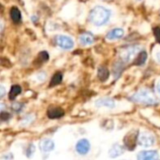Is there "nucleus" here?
<instances>
[{"instance_id": "nucleus-1", "label": "nucleus", "mask_w": 160, "mask_h": 160, "mask_svg": "<svg viewBox=\"0 0 160 160\" xmlns=\"http://www.w3.org/2000/svg\"><path fill=\"white\" fill-rule=\"evenodd\" d=\"M112 11L102 6L95 7L89 14V21L96 26H101L105 24L111 18Z\"/></svg>"}, {"instance_id": "nucleus-2", "label": "nucleus", "mask_w": 160, "mask_h": 160, "mask_svg": "<svg viewBox=\"0 0 160 160\" xmlns=\"http://www.w3.org/2000/svg\"><path fill=\"white\" fill-rule=\"evenodd\" d=\"M130 99L134 102L145 104V105H157L158 104V98L149 90L141 89L133 96L130 97Z\"/></svg>"}, {"instance_id": "nucleus-3", "label": "nucleus", "mask_w": 160, "mask_h": 160, "mask_svg": "<svg viewBox=\"0 0 160 160\" xmlns=\"http://www.w3.org/2000/svg\"><path fill=\"white\" fill-rule=\"evenodd\" d=\"M140 49H141L140 46H135V45L128 46V47H125V48L121 49V51L119 52L121 61L122 62H125V63L129 62L131 59L134 58V56L136 54L139 53Z\"/></svg>"}, {"instance_id": "nucleus-4", "label": "nucleus", "mask_w": 160, "mask_h": 160, "mask_svg": "<svg viewBox=\"0 0 160 160\" xmlns=\"http://www.w3.org/2000/svg\"><path fill=\"white\" fill-rule=\"evenodd\" d=\"M139 130H130L128 133L126 134L124 138V144L126 148L129 151H133L136 148V144L139 140Z\"/></svg>"}, {"instance_id": "nucleus-5", "label": "nucleus", "mask_w": 160, "mask_h": 160, "mask_svg": "<svg viewBox=\"0 0 160 160\" xmlns=\"http://www.w3.org/2000/svg\"><path fill=\"white\" fill-rule=\"evenodd\" d=\"M56 45L63 50H70L74 46V41L71 38L65 35H58L55 37Z\"/></svg>"}, {"instance_id": "nucleus-6", "label": "nucleus", "mask_w": 160, "mask_h": 160, "mask_svg": "<svg viewBox=\"0 0 160 160\" xmlns=\"http://www.w3.org/2000/svg\"><path fill=\"white\" fill-rule=\"evenodd\" d=\"M138 143L141 146H143V147L153 146L154 143H155V136L152 133L148 132V131H143L142 133H141L139 135Z\"/></svg>"}, {"instance_id": "nucleus-7", "label": "nucleus", "mask_w": 160, "mask_h": 160, "mask_svg": "<svg viewBox=\"0 0 160 160\" xmlns=\"http://www.w3.org/2000/svg\"><path fill=\"white\" fill-rule=\"evenodd\" d=\"M90 150V142L86 139L80 140L76 144V151L80 155H86Z\"/></svg>"}, {"instance_id": "nucleus-8", "label": "nucleus", "mask_w": 160, "mask_h": 160, "mask_svg": "<svg viewBox=\"0 0 160 160\" xmlns=\"http://www.w3.org/2000/svg\"><path fill=\"white\" fill-rule=\"evenodd\" d=\"M138 160H158V153L157 151H142L138 154Z\"/></svg>"}, {"instance_id": "nucleus-9", "label": "nucleus", "mask_w": 160, "mask_h": 160, "mask_svg": "<svg viewBox=\"0 0 160 160\" xmlns=\"http://www.w3.org/2000/svg\"><path fill=\"white\" fill-rule=\"evenodd\" d=\"M65 114V112L60 107H49L47 110V115L51 119H58Z\"/></svg>"}, {"instance_id": "nucleus-10", "label": "nucleus", "mask_w": 160, "mask_h": 160, "mask_svg": "<svg viewBox=\"0 0 160 160\" xmlns=\"http://www.w3.org/2000/svg\"><path fill=\"white\" fill-rule=\"evenodd\" d=\"M39 149L42 153H50L54 149V142L50 139L42 140L39 143Z\"/></svg>"}, {"instance_id": "nucleus-11", "label": "nucleus", "mask_w": 160, "mask_h": 160, "mask_svg": "<svg viewBox=\"0 0 160 160\" xmlns=\"http://www.w3.org/2000/svg\"><path fill=\"white\" fill-rule=\"evenodd\" d=\"M95 105L97 107H106L109 109H112L115 106V102L112 98H99L96 101Z\"/></svg>"}, {"instance_id": "nucleus-12", "label": "nucleus", "mask_w": 160, "mask_h": 160, "mask_svg": "<svg viewBox=\"0 0 160 160\" xmlns=\"http://www.w3.org/2000/svg\"><path fill=\"white\" fill-rule=\"evenodd\" d=\"M125 34L124 29L122 28H114L112 30H111L107 35H106V38L108 40H115V39H119L121 38H123Z\"/></svg>"}, {"instance_id": "nucleus-13", "label": "nucleus", "mask_w": 160, "mask_h": 160, "mask_svg": "<svg viewBox=\"0 0 160 160\" xmlns=\"http://www.w3.org/2000/svg\"><path fill=\"white\" fill-rule=\"evenodd\" d=\"M79 41L82 45L83 46H87V45H91L94 42V37L92 34L90 33H82V35H80L79 37Z\"/></svg>"}, {"instance_id": "nucleus-14", "label": "nucleus", "mask_w": 160, "mask_h": 160, "mask_svg": "<svg viewBox=\"0 0 160 160\" xmlns=\"http://www.w3.org/2000/svg\"><path fill=\"white\" fill-rule=\"evenodd\" d=\"M124 153V149L121 145L119 144H114L112 146V148L109 150V157L112 158H117L119 156H121Z\"/></svg>"}, {"instance_id": "nucleus-15", "label": "nucleus", "mask_w": 160, "mask_h": 160, "mask_svg": "<svg viewBox=\"0 0 160 160\" xmlns=\"http://www.w3.org/2000/svg\"><path fill=\"white\" fill-rule=\"evenodd\" d=\"M146 59H147V52L145 51H141L134 58V65L142 66L146 62Z\"/></svg>"}, {"instance_id": "nucleus-16", "label": "nucleus", "mask_w": 160, "mask_h": 160, "mask_svg": "<svg viewBox=\"0 0 160 160\" xmlns=\"http://www.w3.org/2000/svg\"><path fill=\"white\" fill-rule=\"evenodd\" d=\"M109 76H110V72H109L108 68L105 67H99V68L98 70V78L101 82H105L108 80Z\"/></svg>"}, {"instance_id": "nucleus-17", "label": "nucleus", "mask_w": 160, "mask_h": 160, "mask_svg": "<svg viewBox=\"0 0 160 160\" xmlns=\"http://www.w3.org/2000/svg\"><path fill=\"white\" fill-rule=\"evenodd\" d=\"M10 17H11V19H12V21H13L14 22H16V23L20 22L21 20H22L21 11H20L17 8L13 7V8L10 9Z\"/></svg>"}, {"instance_id": "nucleus-18", "label": "nucleus", "mask_w": 160, "mask_h": 160, "mask_svg": "<svg viewBox=\"0 0 160 160\" xmlns=\"http://www.w3.org/2000/svg\"><path fill=\"white\" fill-rule=\"evenodd\" d=\"M21 91H22L21 86H19V85H13L10 88V91L8 93V98L10 100H14L17 98V96L21 93Z\"/></svg>"}, {"instance_id": "nucleus-19", "label": "nucleus", "mask_w": 160, "mask_h": 160, "mask_svg": "<svg viewBox=\"0 0 160 160\" xmlns=\"http://www.w3.org/2000/svg\"><path fill=\"white\" fill-rule=\"evenodd\" d=\"M62 73L61 72H56L53 76H52V80H51V82H50V86H55V85H58L59 83H61V82H62Z\"/></svg>"}, {"instance_id": "nucleus-20", "label": "nucleus", "mask_w": 160, "mask_h": 160, "mask_svg": "<svg viewBox=\"0 0 160 160\" xmlns=\"http://www.w3.org/2000/svg\"><path fill=\"white\" fill-rule=\"evenodd\" d=\"M49 59V54L46 51H42L38 53V55L37 56V62L38 64H42L45 63L46 61H48Z\"/></svg>"}, {"instance_id": "nucleus-21", "label": "nucleus", "mask_w": 160, "mask_h": 160, "mask_svg": "<svg viewBox=\"0 0 160 160\" xmlns=\"http://www.w3.org/2000/svg\"><path fill=\"white\" fill-rule=\"evenodd\" d=\"M34 152H35V146L33 144H30L28 146V149L26 150V156H27V158H31L33 156Z\"/></svg>"}, {"instance_id": "nucleus-22", "label": "nucleus", "mask_w": 160, "mask_h": 160, "mask_svg": "<svg viewBox=\"0 0 160 160\" xmlns=\"http://www.w3.org/2000/svg\"><path fill=\"white\" fill-rule=\"evenodd\" d=\"M154 35L156 37L157 41L160 44V27L158 26V27H155L154 28Z\"/></svg>"}, {"instance_id": "nucleus-23", "label": "nucleus", "mask_w": 160, "mask_h": 160, "mask_svg": "<svg viewBox=\"0 0 160 160\" xmlns=\"http://www.w3.org/2000/svg\"><path fill=\"white\" fill-rule=\"evenodd\" d=\"M9 117H10L9 113H8V112H1L0 118H1V120H2V121H7L8 119H9Z\"/></svg>"}, {"instance_id": "nucleus-24", "label": "nucleus", "mask_w": 160, "mask_h": 160, "mask_svg": "<svg viewBox=\"0 0 160 160\" xmlns=\"http://www.w3.org/2000/svg\"><path fill=\"white\" fill-rule=\"evenodd\" d=\"M19 107H22V105L21 103H15V104L12 105V108H13L14 111H20L21 108H19Z\"/></svg>"}, {"instance_id": "nucleus-25", "label": "nucleus", "mask_w": 160, "mask_h": 160, "mask_svg": "<svg viewBox=\"0 0 160 160\" xmlns=\"http://www.w3.org/2000/svg\"><path fill=\"white\" fill-rule=\"evenodd\" d=\"M37 78L39 81H43L44 79H46V74L45 73H38V76H37Z\"/></svg>"}, {"instance_id": "nucleus-26", "label": "nucleus", "mask_w": 160, "mask_h": 160, "mask_svg": "<svg viewBox=\"0 0 160 160\" xmlns=\"http://www.w3.org/2000/svg\"><path fill=\"white\" fill-rule=\"evenodd\" d=\"M0 90H1V94H0V97L1 98H3L4 97V95H5V88L1 85L0 86Z\"/></svg>"}, {"instance_id": "nucleus-27", "label": "nucleus", "mask_w": 160, "mask_h": 160, "mask_svg": "<svg viewBox=\"0 0 160 160\" xmlns=\"http://www.w3.org/2000/svg\"><path fill=\"white\" fill-rule=\"evenodd\" d=\"M156 87H157V91L158 92V94L160 95V80H159V81H158V82H157V85H156Z\"/></svg>"}, {"instance_id": "nucleus-28", "label": "nucleus", "mask_w": 160, "mask_h": 160, "mask_svg": "<svg viewBox=\"0 0 160 160\" xmlns=\"http://www.w3.org/2000/svg\"><path fill=\"white\" fill-rule=\"evenodd\" d=\"M156 58H157V60H158V61L160 63V52H157V53H156Z\"/></svg>"}]
</instances>
